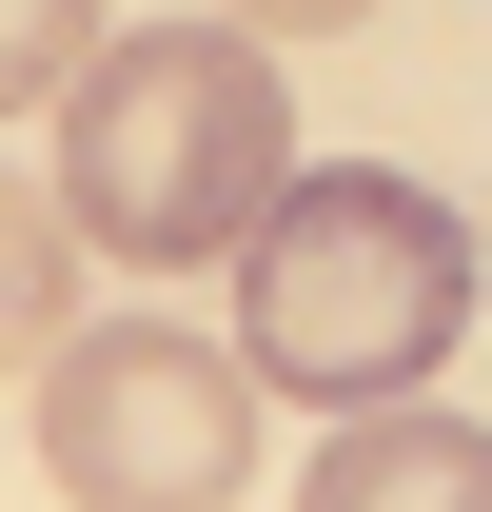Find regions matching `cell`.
Here are the masks:
<instances>
[{
	"instance_id": "obj_1",
	"label": "cell",
	"mask_w": 492,
	"mask_h": 512,
	"mask_svg": "<svg viewBox=\"0 0 492 512\" xmlns=\"http://www.w3.org/2000/svg\"><path fill=\"white\" fill-rule=\"evenodd\" d=\"M453 335H473V237H453L433 178L315 158V178H276V217L237 237V355H256V394L374 414V394H433Z\"/></svg>"
},
{
	"instance_id": "obj_4",
	"label": "cell",
	"mask_w": 492,
	"mask_h": 512,
	"mask_svg": "<svg viewBox=\"0 0 492 512\" xmlns=\"http://www.w3.org/2000/svg\"><path fill=\"white\" fill-rule=\"evenodd\" d=\"M315 512H492V434L473 414H414V394H374V414H335L296 473Z\"/></svg>"
},
{
	"instance_id": "obj_5",
	"label": "cell",
	"mask_w": 492,
	"mask_h": 512,
	"mask_svg": "<svg viewBox=\"0 0 492 512\" xmlns=\"http://www.w3.org/2000/svg\"><path fill=\"white\" fill-rule=\"evenodd\" d=\"M0 79H20V119L99 79V0H0Z\"/></svg>"
},
{
	"instance_id": "obj_2",
	"label": "cell",
	"mask_w": 492,
	"mask_h": 512,
	"mask_svg": "<svg viewBox=\"0 0 492 512\" xmlns=\"http://www.w3.org/2000/svg\"><path fill=\"white\" fill-rule=\"evenodd\" d=\"M296 178V99L256 60V20H158L99 40V79L60 99V217L99 256H237Z\"/></svg>"
},
{
	"instance_id": "obj_6",
	"label": "cell",
	"mask_w": 492,
	"mask_h": 512,
	"mask_svg": "<svg viewBox=\"0 0 492 512\" xmlns=\"http://www.w3.org/2000/svg\"><path fill=\"white\" fill-rule=\"evenodd\" d=\"M256 40H335V20H374V0H237Z\"/></svg>"
},
{
	"instance_id": "obj_3",
	"label": "cell",
	"mask_w": 492,
	"mask_h": 512,
	"mask_svg": "<svg viewBox=\"0 0 492 512\" xmlns=\"http://www.w3.org/2000/svg\"><path fill=\"white\" fill-rule=\"evenodd\" d=\"M40 473H60L79 512H237L256 493V394H237V355H197L178 316L60 335V375H40Z\"/></svg>"
}]
</instances>
